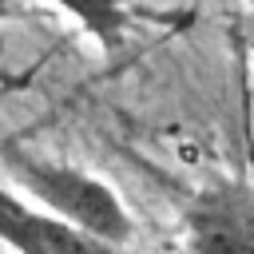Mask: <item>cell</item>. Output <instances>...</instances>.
Wrapping results in <instances>:
<instances>
[{
    "mask_svg": "<svg viewBox=\"0 0 254 254\" xmlns=\"http://www.w3.org/2000/svg\"><path fill=\"white\" fill-rule=\"evenodd\" d=\"M0 175L36 206L60 214L64 222L95 234L107 246L127 250L135 238V218L115 194V187L75 163L28 155V151H0Z\"/></svg>",
    "mask_w": 254,
    "mask_h": 254,
    "instance_id": "cell-1",
    "label": "cell"
},
{
    "mask_svg": "<svg viewBox=\"0 0 254 254\" xmlns=\"http://www.w3.org/2000/svg\"><path fill=\"white\" fill-rule=\"evenodd\" d=\"M187 254H254V183L218 179L183 210Z\"/></svg>",
    "mask_w": 254,
    "mask_h": 254,
    "instance_id": "cell-2",
    "label": "cell"
},
{
    "mask_svg": "<svg viewBox=\"0 0 254 254\" xmlns=\"http://www.w3.org/2000/svg\"><path fill=\"white\" fill-rule=\"evenodd\" d=\"M0 242L16 254H123L0 183Z\"/></svg>",
    "mask_w": 254,
    "mask_h": 254,
    "instance_id": "cell-3",
    "label": "cell"
},
{
    "mask_svg": "<svg viewBox=\"0 0 254 254\" xmlns=\"http://www.w3.org/2000/svg\"><path fill=\"white\" fill-rule=\"evenodd\" d=\"M60 12H67L103 52H119L131 32V8L127 0H44Z\"/></svg>",
    "mask_w": 254,
    "mask_h": 254,
    "instance_id": "cell-4",
    "label": "cell"
},
{
    "mask_svg": "<svg viewBox=\"0 0 254 254\" xmlns=\"http://www.w3.org/2000/svg\"><path fill=\"white\" fill-rule=\"evenodd\" d=\"M242 40H246V48H250V56H254V16L242 20Z\"/></svg>",
    "mask_w": 254,
    "mask_h": 254,
    "instance_id": "cell-5",
    "label": "cell"
},
{
    "mask_svg": "<svg viewBox=\"0 0 254 254\" xmlns=\"http://www.w3.org/2000/svg\"><path fill=\"white\" fill-rule=\"evenodd\" d=\"M16 4H20V0H0V16H12V12H16Z\"/></svg>",
    "mask_w": 254,
    "mask_h": 254,
    "instance_id": "cell-6",
    "label": "cell"
}]
</instances>
